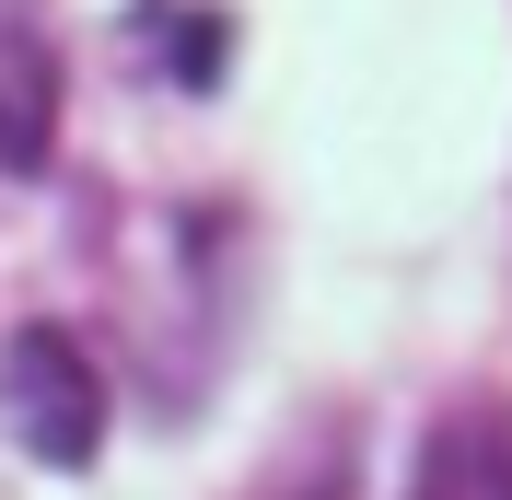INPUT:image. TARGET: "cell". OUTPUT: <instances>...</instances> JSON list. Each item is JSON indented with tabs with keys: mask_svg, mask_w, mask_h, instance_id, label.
I'll return each mask as SVG.
<instances>
[{
	"mask_svg": "<svg viewBox=\"0 0 512 500\" xmlns=\"http://www.w3.org/2000/svg\"><path fill=\"white\" fill-rule=\"evenodd\" d=\"M35 128H47V59H35V35L0 12V163H24Z\"/></svg>",
	"mask_w": 512,
	"mask_h": 500,
	"instance_id": "obj_2",
	"label": "cell"
},
{
	"mask_svg": "<svg viewBox=\"0 0 512 500\" xmlns=\"http://www.w3.org/2000/svg\"><path fill=\"white\" fill-rule=\"evenodd\" d=\"M0 407H12V431L47 454V466H82L94 454V431H105V396H94V373H82V349L70 338H12V361H0Z\"/></svg>",
	"mask_w": 512,
	"mask_h": 500,
	"instance_id": "obj_1",
	"label": "cell"
}]
</instances>
